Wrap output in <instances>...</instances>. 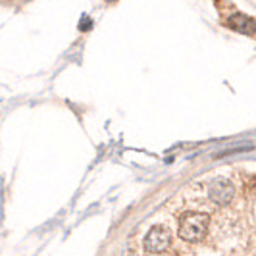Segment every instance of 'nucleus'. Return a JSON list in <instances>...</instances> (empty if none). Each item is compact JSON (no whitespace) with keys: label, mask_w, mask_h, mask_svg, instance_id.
Wrapping results in <instances>:
<instances>
[{"label":"nucleus","mask_w":256,"mask_h":256,"mask_svg":"<svg viewBox=\"0 0 256 256\" xmlns=\"http://www.w3.org/2000/svg\"><path fill=\"white\" fill-rule=\"evenodd\" d=\"M252 148H254L252 144L243 142V144H239V146H230V148H224V150L216 152L214 156H216V158H222V156H230V154H235V152H244V150H252Z\"/></svg>","instance_id":"nucleus-5"},{"label":"nucleus","mask_w":256,"mask_h":256,"mask_svg":"<svg viewBox=\"0 0 256 256\" xmlns=\"http://www.w3.org/2000/svg\"><path fill=\"white\" fill-rule=\"evenodd\" d=\"M170 243H172V233L166 228H162V226L152 228V230L146 233V237H144V248L148 252H154V254L164 252L168 246H170Z\"/></svg>","instance_id":"nucleus-2"},{"label":"nucleus","mask_w":256,"mask_h":256,"mask_svg":"<svg viewBox=\"0 0 256 256\" xmlns=\"http://www.w3.org/2000/svg\"><path fill=\"white\" fill-rule=\"evenodd\" d=\"M208 222H210V218L206 214H185L180 220V237L189 241V243L200 241L206 235Z\"/></svg>","instance_id":"nucleus-1"},{"label":"nucleus","mask_w":256,"mask_h":256,"mask_svg":"<svg viewBox=\"0 0 256 256\" xmlns=\"http://www.w3.org/2000/svg\"><path fill=\"white\" fill-rule=\"evenodd\" d=\"M228 27H231L233 31H239V33H244V35H252L256 31V24L254 20H250L248 16L244 14H233L228 18Z\"/></svg>","instance_id":"nucleus-4"},{"label":"nucleus","mask_w":256,"mask_h":256,"mask_svg":"<svg viewBox=\"0 0 256 256\" xmlns=\"http://www.w3.org/2000/svg\"><path fill=\"white\" fill-rule=\"evenodd\" d=\"M233 194H235V189L228 180H216L210 183L208 187V196L210 200H214L216 204L220 206H226L230 204L233 200Z\"/></svg>","instance_id":"nucleus-3"}]
</instances>
